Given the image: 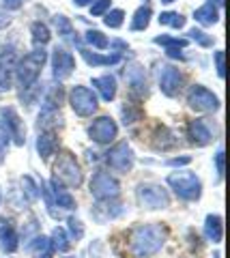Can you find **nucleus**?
<instances>
[{
    "instance_id": "obj_15",
    "label": "nucleus",
    "mask_w": 230,
    "mask_h": 258,
    "mask_svg": "<svg viewBox=\"0 0 230 258\" xmlns=\"http://www.w3.org/2000/svg\"><path fill=\"white\" fill-rule=\"evenodd\" d=\"M75 69V58L73 54L62 50V47H56V50L52 52V74L56 80H65L73 74Z\"/></svg>"
},
{
    "instance_id": "obj_36",
    "label": "nucleus",
    "mask_w": 230,
    "mask_h": 258,
    "mask_svg": "<svg viewBox=\"0 0 230 258\" xmlns=\"http://www.w3.org/2000/svg\"><path fill=\"white\" fill-rule=\"evenodd\" d=\"M54 24H56V28H58V35H60V37L69 39L71 35H73V26H71V22L65 18V15H56V18H54Z\"/></svg>"
},
{
    "instance_id": "obj_28",
    "label": "nucleus",
    "mask_w": 230,
    "mask_h": 258,
    "mask_svg": "<svg viewBox=\"0 0 230 258\" xmlns=\"http://www.w3.org/2000/svg\"><path fill=\"white\" fill-rule=\"evenodd\" d=\"M150 15H153V11H150L148 5L138 7L136 13H133V20H131V30H146L150 24Z\"/></svg>"
},
{
    "instance_id": "obj_25",
    "label": "nucleus",
    "mask_w": 230,
    "mask_h": 258,
    "mask_svg": "<svg viewBox=\"0 0 230 258\" xmlns=\"http://www.w3.org/2000/svg\"><path fill=\"white\" fill-rule=\"evenodd\" d=\"M194 20L200 24V26H213V24L219 22V11L215 5L207 3V5H202L200 9L194 11Z\"/></svg>"
},
{
    "instance_id": "obj_27",
    "label": "nucleus",
    "mask_w": 230,
    "mask_h": 258,
    "mask_svg": "<svg viewBox=\"0 0 230 258\" xmlns=\"http://www.w3.org/2000/svg\"><path fill=\"white\" fill-rule=\"evenodd\" d=\"M50 245H52L54 252H67V249L71 247V241H69L67 230H65V228H60V226H56V228L52 230Z\"/></svg>"
},
{
    "instance_id": "obj_2",
    "label": "nucleus",
    "mask_w": 230,
    "mask_h": 258,
    "mask_svg": "<svg viewBox=\"0 0 230 258\" xmlns=\"http://www.w3.org/2000/svg\"><path fill=\"white\" fill-rule=\"evenodd\" d=\"M45 60H47V54L43 52V47H35V50H30L15 64V78H18V84L22 91H30L37 84Z\"/></svg>"
},
{
    "instance_id": "obj_1",
    "label": "nucleus",
    "mask_w": 230,
    "mask_h": 258,
    "mask_svg": "<svg viewBox=\"0 0 230 258\" xmlns=\"http://www.w3.org/2000/svg\"><path fill=\"white\" fill-rule=\"evenodd\" d=\"M166 237H168V230H166L162 224L136 226L129 235V245H131L133 256H138V258L155 256L164 247Z\"/></svg>"
},
{
    "instance_id": "obj_46",
    "label": "nucleus",
    "mask_w": 230,
    "mask_h": 258,
    "mask_svg": "<svg viewBox=\"0 0 230 258\" xmlns=\"http://www.w3.org/2000/svg\"><path fill=\"white\" fill-rule=\"evenodd\" d=\"M166 54H168L170 58H179V60H185V56L181 54L179 50H166Z\"/></svg>"
},
{
    "instance_id": "obj_24",
    "label": "nucleus",
    "mask_w": 230,
    "mask_h": 258,
    "mask_svg": "<svg viewBox=\"0 0 230 258\" xmlns=\"http://www.w3.org/2000/svg\"><path fill=\"white\" fill-rule=\"evenodd\" d=\"M93 86L99 91L101 99L104 101H112L116 97V80L114 76H101V78H95L93 80Z\"/></svg>"
},
{
    "instance_id": "obj_47",
    "label": "nucleus",
    "mask_w": 230,
    "mask_h": 258,
    "mask_svg": "<svg viewBox=\"0 0 230 258\" xmlns=\"http://www.w3.org/2000/svg\"><path fill=\"white\" fill-rule=\"evenodd\" d=\"M9 18H7V15L3 13V11H0V28H5V26H9Z\"/></svg>"
},
{
    "instance_id": "obj_30",
    "label": "nucleus",
    "mask_w": 230,
    "mask_h": 258,
    "mask_svg": "<svg viewBox=\"0 0 230 258\" xmlns=\"http://www.w3.org/2000/svg\"><path fill=\"white\" fill-rule=\"evenodd\" d=\"M153 41L157 45H164L166 50H183V47H187V39L183 37H170V35H160V37H155Z\"/></svg>"
},
{
    "instance_id": "obj_3",
    "label": "nucleus",
    "mask_w": 230,
    "mask_h": 258,
    "mask_svg": "<svg viewBox=\"0 0 230 258\" xmlns=\"http://www.w3.org/2000/svg\"><path fill=\"white\" fill-rule=\"evenodd\" d=\"M168 185H170V189H174V194H177L181 200H187V203H194V200H198L202 196L200 179L189 170H179V172L168 174Z\"/></svg>"
},
{
    "instance_id": "obj_12",
    "label": "nucleus",
    "mask_w": 230,
    "mask_h": 258,
    "mask_svg": "<svg viewBox=\"0 0 230 258\" xmlns=\"http://www.w3.org/2000/svg\"><path fill=\"white\" fill-rule=\"evenodd\" d=\"M0 114H3V125L7 127V132L13 138V142L22 147L24 142H26V127H24V120L20 118V114L15 112V108H3L0 110Z\"/></svg>"
},
{
    "instance_id": "obj_16",
    "label": "nucleus",
    "mask_w": 230,
    "mask_h": 258,
    "mask_svg": "<svg viewBox=\"0 0 230 258\" xmlns=\"http://www.w3.org/2000/svg\"><path fill=\"white\" fill-rule=\"evenodd\" d=\"M20 247V237L15 230V224L7 217H0V249L7 254H13Z\"/></svg>"
},
{
    "instance_id": "obj_44",
    "label": "nucleus",
    "mask_w": 230,
    "mask_h": 258,
    "mask_svg": "<svg viewBox=\"0 0 230 258\" xmlns=\"http://www.w3.org/2000/svg\"><path fill=\"white\" fill-rule=\"evenodd\" d=\"M189 161H192V157L183 155V157H172V159H168V161H166V164H168V166H187Z\"/></svg>"
},
{
    "instance_id": "obj_31",
    "label": "nucleus",
    "mask_w": 230,
    "mask_h": 258,
    "mask_svg": "<svg viewBox=\"0 0 230 258\" xmlns=\"http://www.w3.org/2000/svg\"><path fill=\"white\" fill-rule=\"evenodd\" d=\"M30 249H33L35 258H52V245L47 237H37L35 243H30Z\"/></svg>"
},
{
    "instance_id": "obj_9",
    "label": "nucleus",
    "mask_w": 230,
    "mask_h": 258,
    "mask_svg": "<svg viewBox=\"0 0 230 258\" xmlns=\"http://www.w3.org/2000/svg\"><path fill=\"white\" fill-rule=\"evenodd\" d=\"M106 161L116 172H129L133 168V161H136V155H133V151L127 142H116L114 147L106 153Z\"/></svg>"
},
{
    "instance_id": "obj_22",
    "label": "nucleus",
    "mask_w": 230,
    "mask_h": 258,
    "mask_svg": "<svg viewBox=\"0 0 230 258\" xmlns=\"http://www.w3.org/2000/svg\"><path fill=\"white\" fill-rule=\"evenodd\" d=\"M50 187H52V194H54V205L67 209V211H69V209H75V198L65 189V185H62L60 181L52 179L50 181Z\"/></svg>"
},
{
    "instance_id": "obj_6",
    "label": "nucleus",
    "mask_w": 230,
    "mask_h": 258,
    "mask_svg": "<svg viewBox=\"0 0 230 258\" xmlns=\"http://www.w3.org/2000/svg\"><path fill=\"white\" fill-rule=\"evenodd\" d=\"M69 103H71V110L75 112L78 116H93L97 112V95H95L91 88L86 86H73L69 93Z\"/></svg>"
},
{
    "instance_id": "obj_13",
    "label": "nucleus",
    "mask_w": 230,
    "mask_h": 258,
    "mask_svg": "<svg viewBox=\"0 0 230 258\" xmlns=\"http://www.w3.org/2000/svg\"><path fill=\"white\" fill-rule=\"evenodd\" d=\"M183 82L185 78L181 74V69L177 67H164L162 74H160V88L166 97H177L181 93V88H183Z\"/></svg>"
},
{
    "instance_id": "obj_34",
    "label": "nucleus",
    "mask_w": 230,
    "mask_h": 258,
    "mask_svg": "<svg viewBox=\"0 0 230 258\" xmlns=\"http://www.w3.org/2000/svg\"><path fill=\"white\" fill-rule=\"evenodd\" d=\"M123 22H125V13L121 9H112V11H108L106 13V18H104V24L108 28H121L123 26Z\"/></svg>"
},
{
    "instance_id": "obj_45",
    "label": "nucleus",
    "mask_w": 230,
    "mask_h": 258,
    "mask_svg": "<svg viewBox=\"0 0 230 258\" xmlns=\"http://www.w3.org/2000/svg\"><path fill=\"white\" fill-rule=\"evenodd\" d=\"M3 5H5V9L15 11V9H20V7L24 5V0H3Z\"/></svg>"
},
{
    "instance_id": "obj_39",
    "label": "nucleus",
    "mask_w": 230,
    "mask_h": 258,
    "mask_svg": "<svg viewBox=\"0 0 230 258\" xmlns=\"http://www.w3.org/2000/svg\"><path fill=\"white\" fill-rule=\"evenodd\" d=\"M9 142H11V136H9V132H7V127L3 125V120H0V164H3L5 157H7Z\"/></svg>"
},
{
    "instance_id": "obj_26",
    "label": "nucleus",
    "mask_w": 230,
    "mask_h": 258,
    "mask_svg": "<svg viewBox=\"0 0 230 258\" xmlns=\"http://www.w3.org/2000/svg\"><path fill=\"white\" fill-rule=\"evenodd\" d=\"M177 140H174V134L170 132L168 127H157L155 134H153V149L157 151H168L172 149Z\"/></svg>"
},
{
    "instance_id": "obj_17",
    "label": "nucleus",
    "mask_w": 230,
    "mask_h": 258,
    "mask_svg": "<svg viewBox=\"0 0 230 258\" xmlns=\"http://www.w3.org/2000/svg\"><path fill=\"white\" fill-rule=\"evenodd\" d=\"M187 138L192 144H196V147H207V144L213 140V134L202 118H196L187 125Z\"/></svg>"
},
{
    "instance_id": "obj_8",
    "label": "nucleus",
    "mask_w": 230,
    "mask_h": 258,
    "mask_svg": "<svg viewBox=\"0 0 230 258\" xmlns=\"http://www.w3.org/2000/svg\"><path fill=\"white\" fill-rule=\"evenodd\" d=\"M91 194L97 200H116L121 194V185L108 172H95L91 179Z\"/></svg>"
},
{
    "instance_id": "obj_5",
    "label": "nucleus",
    "mask_w": 230,
    "mask_h": 258,
    "mask_svg": "<svg viewBox=\"0 0 230 258\" xmlns=\"http://www.w3.org/2000/svg\"><path fill=\"white\" fill-rule=\"evenodd\" d=\"M136 196H138V203L144 209H153V211H157V209H168L170 207L168 191H166L162 185H157V183H142V185H138Z\"/></svg>"
},
{
    "instance_id": "obj_10",
    "label": "nucleus",
    "mask_w": 230,
    "mask_h": 258,
    "mask_svg": "<svg viewBox=\"0 0 230 258\" xmlns=\"http://www.w3.org/2000/svg\"><path fill=\"white\" fill-rule=\"evenodd\" d=\"M118 136V125L112 116H99L95 118L89 127V138L97 144H110Z\"/></svg>"
},
{
    "instance_id": "obj_41",
    "label": "nucleus",
    "mask_w": 230,
    "mask_h": 258,
    "mask_svg": "<svg viewBox=\"0 0 230 258\" xmlns=\"http://www.w3.org/2000/svg\"><path fill=\"white\" fill-rule=\"evenodd\" d=\"M108 9H110V0H95V3L91 5V13L95 15V18L104 15Z\"/></svg>"
},
{
    "instance_id": "obj_38",
    "label": "nucleus",
    "mask_w": 230,
    "mask_h": 258,
    "mask_svg": "<svg viewBox=\"0 0 230 258\" xmlns=\"http://www.w3.org/2000/svg\"><path fill=\"white\" fill-rule=\"evenodd\" d=\"M22 187H24V194H26L28 200H35L39 196V185L30 179V176H22Z\"/></svg>"
},
{
    "instance_id": "obj_14",
    "label": "nucleus",
    "mask_w": 230,
    "mask_h": 258,
    "mask_svg": "<svg viewBox=\"0 0 230 258\" xmlns=\"http://www.w3.org/2000/svg\"><path fill=\"white\" fill-rule=\"evenodd\" d=\"M125 80H127V86H129V93L136 95V97H146L148 93V82H146V74H144V67L138 62H131L125 71Z\"/></svg>"
},
{
    "instance_id": "obj_40",
    "label": "nucleus",
    "mask_w": 230,
    "mask_h": 258,
    "mask_svg": "<svg viewBox=\"0 0 230 258\" xmlns=\"http://www.w3.org/2000/svg\"><path fill=\"white\" fill-rule=\"evenodd\" d=\"M69 232H71V239H75V241H80L84 237V226L80 220H75V217H69Z\"/></svg>"
},
{
    "instance_id": "obj_35",
    "label": "nucleus",
    "mask_w": 230,
    "mask_h": 258,
    "mask_svg": "<svg viewBox=\"0 0 230 258\" xmlns=\"http://www.w3.org/2000/svg\"><path fill=\"white\" fill-rule=\"evenodd\" d=\"M121 114H123V123L125 125H131V123H136V120H140L142 112H140L138 106H131V103H127V106H123Z\"/></svg>"
},
{
    "instance_id": "obj_21",
    "label": "nucleus",
    "mask_w": 230,
    "mask_h": 258,
    "mask_svg": "<svg viewBox=\"0 0 230 258\" xmlns=\"http://www.w3.org/2000/svg\"><path fill=\"white\" fill-rule=\"evenodd\" d=\"M204 235L211 243H221V239H224V220H221V215H207Z\"/></svg>"
},
{
    "instance_id": "obj_29",
    "label": "nucleus",
    "mask_w": 230,
    "mask_h": 258,
    "mask_svg": "<svg viewBox=\"0 0 230 258\" xmlns=\"http://www.w3.org/2000/svg\"><path fill=\"white\" fill-rule=\"evenodd\" d=\"M30 32H33V41L35 45H45V43H50V39H52V32L50 28L45 26L43 22H35L33 26H30Z\"/></svg>"
},
{
    "instance_id": "obj_4",
    "label": "nucleus",
    "mask_w": 230,
    "mask_h": 258,
    "mask_svg": "<svg viewBox=\"0 0 230 258\" xmlns=\"http://www.w3.org/2000/svg\"><path fill=\"white\" fill-rule=\"evenodd\" d=\"M54 179L60 181L65 187H80L82 181H84V174H82V168L80 164L75 161V155L69 151H62L56 164H54Z\"/></svg>"
},
{
    "instance_id": "obj_33",
    "label": "nucleus",
    "mask_w": 230,
    "mask_h": 258,
    "mask_svg": "<svg viewBox=\"0 0 230 258\" xmlns=\"http://www.w3.org/2000/svg\"><path fill=\"white\" fill-rule=\"evenodd\" d=\"M157 20H160V24L170 26V28H183L185 26V18L181 13H174V11H164Z\"/></svg>"
},
{
    "instance_id": "obj_42",
    "label": "nucleus",
    "mask_w": 230,
    "mask_h": 258,
    "mask_svg": "<svg viewBox=\"0 0 230 258\" xmlns=\"http://www.w3.org/2000/svg\"><path fill=\"white\" fill-rule=\"evenodd\" d=\"M213 58H215V71H217V76L224 78L226 76V69H224V52L217 50L215 54H213Z\"/></svg>"
},
{
    "instance_id": "obj_18",
    "label": "nucleus",
    "mask_w": 230,
    "mask_h": 258,
    "mask_svg": "<svg viewBox=\"0 0 230 258\" xmlns=\"http://www.w3.org/2000/svg\"><path fill=\"white\" fill-rule=\"evenodd\" d=\"M123 213V207L114 203V200H97V205L91 209V215L97 220L99 224H106L108 220H114Z\"/></svg>"
},
{
    "instance_id": "obj_48",
    "label": "nucleus",
    "mask_w": 230,
    "mask_h": 258,
    "mask_svg": "<svg viewBox=\"0 0 230 258\" xmlns=\"http://www.w3.org/2000/svg\"><path fill=\"white\" fill-rule=\"evenodd\" d=\"M95 0H73V5L75 7H86V5H93Z\"/></svg>"
},
{
    "instance_id": "obj_32",
    "label": "nucleus",
    "mask_w": 230,
    "mask_h": 258,
    "mask_svg": "<svg viewBox=\"0 0 230 258\" xmlns=\"http://www.w3.org/2000/svg\"><path fill=\"white\" fill-rule=\"evenodd\" d=\"M84 39H86V43L93 45V47H97V50H106V47H110L108 37L101 30H89L84 35Z\"/></svg>"
},
{
    "instance_id": "obj_19",
    "label": "nucleus",
    "mask_w": 230,
    "mask_h": 258,
    "mask_svg": "<svg viewBox=\"0 0 230 258\" xmlns=\"http://www.w3.org/2000/svg\"><path fill=\"white\" fill-rule=\"evenodd\" d=\"M58 149V138L54 132H41L37 138V153L41 159H50Z\"/></svg>"
},
{
    "instance_id": "obj_51",
    "label": "nucleus",
    "mask_w": 230,
    "mask_h": 258,
    "mask_svg": "<svg viewBox=\"0 0 230 258\" xmlns=\"http://www.w3.org/2000/svg\"><path fill=\"white\" fill-rule=\"evenodd\" d=\"M213 258H221V254H219V252H217V254H213Z\"/></svg>"
},
{
    "instance_id": "obj_11",
    "label": "nucleus",
    "mask_w": 230,
    "mask_h": 258,
    "mask_svg": "<svg viewBox=\"0 0 230 258\" xmlns=\"http://www.w3.org/2000/svg\"><path fill=\"white\" fill-rule=\"evenodd\" d=\"M15 64H18V54L13 45H5L0 50V91H11L15 78Z\"/></svg>"
},
{
    "instance_id": "obj_37",
    "label": "nucleus",
    "mask_w": 230,
    "mask_h": 258,
    "mask_svg": "<svg viewBox=\"0 0 230 258\" xmlns=\"http://www.w3.org/2000/svg\"><path fill=\"white\" fill-rule=\"evenodd\" d=\"M187 35H189V39H194V41L200 43L202 47H211V45H213V37H209L207 32H202L200 28H192V30L187 32Z\"/></svg>"
},
{
    "instance_id": "obj_52",
    "label": "nucleus",
    "mask_w": 230,
    "mask_h": 258,
    "mask_svg": "<svg viewBox=\"0 0 230 258\" xmlns=\"http://www.w3.org/2000/svg\"><path fill=\"white\" fill-rule=\"evenodd\" d=\"M0 203H3V191H0Z\"/></svg>"
},
{
    "instance_id": "obj_50",
    "label": "nucleus",
    "mask_w": 230,
    "mask_h": 258,
    "mask_svg": "<svg viewBox=\"0 0 230 258\" xmlns=\"http://www.w3.org/2000/svg\"><path fill=\"white\" fill-rule=\"evenodd\" d=\"M162 3H166V5H170V3H174V0H162Z\"/></svg>"
},
{
    "instance_id": "obj_7",
    "label": "nucleus",
    "mask_w": 230,
    "mask_h": 258,
    "mask_svg": "<svg viewBox=\"0 0 230 258\" xmlns=\"http://www.w3.org/2000/svg\"><path fill=\"white\" fill-rule=\"evenodd\" d=\"M187 103H189V108L196 112H215L219 108L217 95L202 84H194L187 91Z\"/></svg>"
},
{
    "instance_id": "obj_43",
    "label": "nucleus",
    "mask_w": 230,
    "mask_h": 258,
    "mask_svg": "<svg viewBox=\"0 0 230 258\" xmlns=\"http://www.w3.org/2000/svg\"><path fill=\"white\" fill-rule=\"evenodd\" d=\"M215 170H217V176L221 179V176H224V151H217L215 153Z\"/></svg>"
},
{
    "instance_id": "obj_49",
    "label": "nucleus",
    "mask_w": 230,
    "mask_h": 258,
    "mask_svg": "<svg viewBox=\"0 0 230 258\" xmlns=\"http://www.w3.org/2000/svg\"><path fill=\"white\" fill-rule=\"evenodd\" d=\"M209 3L215 5V7H221V5H224V0H209Z\"/></svg>"
},
{
    "instance_id": "obj_23",
    "label": "nucleus",
    "mask_w": 230,
    "mask_h": 258,
    "mask_svg": "<svg viewBox=\"0 0 230 258\" xmlns=\"http://www.w3.org/2000/svg\"><path fill=\"white\" fill-rule=\"evenodd\" d=\"M82 52V58L91 64V67H110V64H116L121 62V54H110V56H104V54H97V52H91L86 47H80Z\"/></svg>"
},
{
    "instance_id": "obj_20",
    "label": "nucleus",
    "mask_w": 230,
    "mask_h": 258,
    "mask_svg": "<svg viewBox=\"0 0 230 258\" xmlns=\"http://www.w3.org/2000/svg\"><path fill=\"white\" fill-rule=\"evenodd\" d=\"M56 125H62V116H60V108H47L43 106V110L39 112V118H37V127L41 132H50Z\"/></svg>"
}]
</instances>
